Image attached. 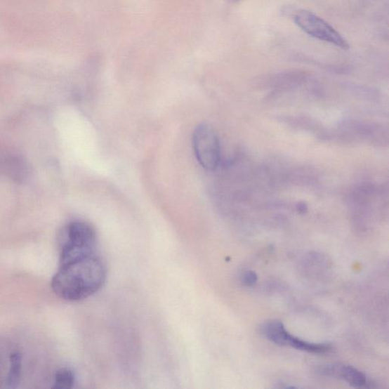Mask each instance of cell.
<instances>
[{
    "label": "cell",
    "instance_id": "6da1fadb",
    "mask_svg": "<svg viewBox=\"0 0 389 389\" xmlns=\"http://www.w3.org/2000/svg\"><path fill=\"white\" fill-rule=\"evenodd\" d=\"M106 277L105 263L94 253L60 264L53 277L51 288L64 300L79 301L98 292Z\"/></svg>",
    "mask_w": 389,
    "mask_h": 389
},
{
    "label": "cell",
    "instance_id": "7a4b0ae2",
    "mask_svg": "<svg viewBox=\"0 0 389 389\" xmlns=\"http://www.w3.org/2000/svg\"><path fill=\"white\" fill-rule=\"evenodd\" d=\"M95 230L86 221L74 220L65 226L60 235V263H66L95 253Z\"/></svg>",
    "mask_w": 389,
    "mask_h": 389
},
{
    "label": "cell",
    "instance_id": "3957f363",
    "mask_svg": "<svg viewBox=\"0 0 389 389\" xmlns=\"http://www.w3.org/2000/svg\"><path fill=\"white\" fill-rule=\"evenodd\" d=\"M293 20L300 29L315 39L336 46L342 50H348L350 46L336 29L313 13L298 9L293 15Z\"/></svg>",
    "mask_w": 389,
    "mask_h": 389
},
{
    "label": "cell",
    "instance_id": "277c9868",
    "mask_svg": "<svg viewBox=\"0 0 389 389\" xmlns=\"http://www.w3.org/2000/svg\"><path fill=\"white\" fill-rule=\"evenodd\" d=\"M192 145L202 168L210 171L216 170L220 162V148L214 129L206 124L197 126L193 133Z\"/></svg>",
    "mask_w": 389,
    "mask_h": 389
},
{
    "label": "cell",
    "instance_id": "5b68a950",
    "mask_svg": "<svg viewBox=\"0 0 389 389\" xmlns=\"http://www.w3.org/2000/svg\"><path fill=\"white\" fill-rule=\"evenodd\" d=\"M259 331L265 339L275 345L289 346L308 353L324 354L329 351L331 348L329 344H314L293 336L279 321L265 322L262 324Z\"/></svg>",
    "mask_w": 389,
    "mask_h": 389
},
{
    "label": "cell",
    "instance_id": "8992f818",
    "mask_svg": "<svg viewBox=\"0 0 389 389\" xmlns=\"http://www.w3.org/2000/svg\"><path fill=\"white\" fill-rule=\"evenodd\" d=\"M318 373L324 376L341 379L354 388H364L368 384L367 376L350 365L327 364L321 367Z\"/></svg>",
    "mask_w": 389,
    "mask_h": 389
},
{
    "label": "cell",
    "instance_id": "52a82bcc",
    "mask_svg": "<svg viewBox=\"0 0 389 389\" xmlns=\"http://www.w3.org/2000/svg\"><path fill=\"white\" fill-rule=\"evenodd\" d=\"M22 373V355L14 353L11 357V369L7 378V385L9 388H16L20 381Z\"/></svg>",
    "mask_w": 389,
    "mask_h": 389
},
{
    "label": "cell",
    "instance_id": "ba28073f",
    "mask_svg": "<svg viewBox=\"0 0 389 389\" xmlns=\"http://www.w3.org/2000/svg\"><path fill=\"white\" fill-rule=\"evenodd\" d=\"M75 381V374L72 370L68 368H63L55 374L53 387L60 389H69L73 387Z\"/></svg>",
    "mask_w": 389,
    "mask_h": 389
},
{
    "label": "cell",
    "instance_id": "9c48e42d",
    "mask_svg": "<svg viewBox=\"0 0 389 389\" xmlns=\"http://www.w3.org/2000/svg\"><path fill=\"white\" fill-rule=\"evenodd\" d=\"M242 281L246 286H253L257 282L258 276L256 272L248 271L244 274Z\"/></svg>",
    "mask_w": 389,
    "mask_h": 389
}]
</instances>
